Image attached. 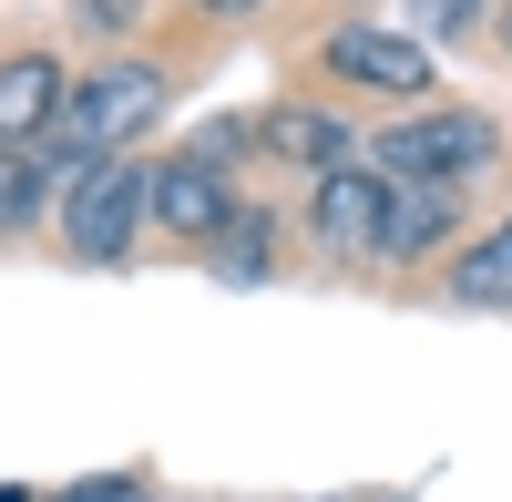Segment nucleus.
<instances>
[{
    "label": "nucleus",
    "instance_id": "9",
    "mask_svg": "<svg viewBox=\"0 0 512 502\" xmlns=\"http://www.w3.org/2000/svg\"><path fill=\"white\" fill-rule=\"evenodd\" d=\"M256 134H267V154H277V164H318V175H328L338 154H349L338 113H318V103H277L267 123H256Z\"/></svg>",
    "mask_w": 512,
    "mask_h": 502
},
{
    "label": "nucleus",
    "instance_id": "1",
    "mask_svg": "<svg viewBox=\"0 0 512 502\" xmlns=\"http://www.w3.org/2000/svg\"><path fill=\"white\" fill-rule=\"evenodd\" d=\"M164 113V72L154 62H103L93 82H72V103H62V144H52V175L72 185L82 164H103L144 134V123Z\"/></svg>",
    "mask_w": 512,
    "mask_h": 502
},
{
    "label": "nucleus",
    "instance_id": "13",
    "mask_svg": "<svg viewBox=\"0 0 512 502\" xmlns=\"http://www.w3.org/2000/svg\"><path fill=\"white\" fill-rule=\"evenodd\" d=\"M410 21L431 31V41H461V31H482V21H492V0H410Z\"/></svg>",
    "mask_w": 512,
    "mask_h": 502
},
{
    "label": "nucleus",
    "instance_id": "10",
    "mask_svg": "<svg viewBox=\"0 0 512 502\" xmlns=\"http://www.w3.org/2000/svg\"><path fill=\"white\" fill-rule=\"evenodd\" d=\"M451 298H461V308H512V216H502L492 236H472V246H461Z\"/></svg>",
    "mask_w": 512,
    "mask_h": 502
},
{
    "label": "nucleus",
    "instance_id": "7",
    "mask_svg": "<svg viewBox=\"0 0 512 502\" xmlns=\"http://www.w3.org/2000/svg\"><path fill=\"white\" fill-rule=\"evenodd\" d=\"M72 103V72L52 52H11L0 62V144H31V134H52Z\"/></svg>",
    "mask_w": 512,
    "mask_h": 502
},
{
    "label": "nucleus",
    "instance_id": "17",
    "mask_svg": "<svg viewBox=\"0 0 512 502\" xmlns=\"http://www.w3.org/2000/svg\"><path fill=\"white\" fill-rule=\"evenodd\" d=\"M492 31H502V52H512V0H492Z\"/></svg>",
    "mask_w": 512,
    "mask_h": 502
},
{
    "label": "nucleus",
    "instance_id": "2",
    "mask_svg": "<svg viewBox=\"0 0 512 502\" xmlns=\"http://www.w3.org/2000/svg\"><path fill=\"white\" fill-rule=\"evenodd\" d=\"M144 216H154V164H134V154H103V164H82V175L62 185V236H72L82 267L134 257Z\"/></svg>",
    "mask_w": 512,
    "mask_h": 502
},
{
    "label": "nucleus",
    "instance_id": "8",
    "mask_svg": "<svg viewBox=\"0 0 512 502\" xmlns=\"http://www.w3.org/2000/svg\"><path fill=\"white\" fill-rule=\"evenodd\" d=\"M461 226V185H431V175H390V226H379V257H431V246Z\"/></svg>",
    "mask_w": 512,
    "mask_h": 502
},
{
    "label": "nucleus",
    "instance_id": "14",
    "mask_svg": "<svg viewBox=\"0 0 512 502\" xmlns=\"http://www.w3.org/2000/svg\"><path fill=\"white\" fill-rule=\"evenodd\" d=\"M144 21V0H82V31H103V41H123Z\"/></svg>",
    "mask_w": 512,
    "mask_h": 502
},
{
    "label": "nucleus",
    "instance_id": "16",
    "mask_svg": "<svg viewBox=\"0 0 512 502\" xmlns=\"http://www.w3.org/2000/svg\"><path fill=\"white\" fill-rule=\"evenodd\" d=\"M195 11H216V21H246V11H256V0H195Z\"/></svg>",
    "mask_w": 512,
    "mask_h": 502
},
{
    "label": "nucleus",
    "instance_id": "5",
    "mask_svg": "<svg viewBox=\"0 0 512 502\" xmlns=\"http://www.w3.org/2000/svg\"><path fill=\"white\" fill-rule=\"evenodd\" d=\"M154 216L175 226V236H195V246H216V226L236 216V185H226V164L216 154H175V164H154Z\"/></svg>",
    "mask_w": 512,
    "mask_h": 502
},
{
    "label": "nucleus",
    "instance_id": "6",
    "mask_svg": "<svg viewBox=\"0 0 512 502\" xmlns=\"http://www.w3.org/2000/svg\"><path fill=\"white\" fill-rule=\"evenodd\" d=\"M328 72L338 82H369V93H390V103L431 93V52H420L410 31H338L328 41Z\"/></svg>",
    "mask_w": 512,
    "mask_h": 502
},
{
    "label": "nucleus",
    "instance_id": "4",
    "mask_svg": "<svg viewBox=\"0 0 512 502\" xmlns=\"http://www.w3.org/2000/svg\"><path fill=\"white\" fill-rule=\"evenodd\" d=\"M308 226H318V246H338V257H379V226H390V175H379V164H328L318 195H308Z\"/></svg>",
    "mask_w": 512,
    "mask_h": 502
},
{
    "label": "nucleus",
    "instance_id": "11",
    "mask_svg": "<svg viewBox=\"0 0 512 502\" xmlns=\"http://www.w3.org/2000/svg\"><path fill=\"white\" fill-rule=\"evenodd\" d=\"M267 246H277L267 216H226V226H216V277H226V287H256V277H267Z\"/></svg>",
    "mask_w": 512,
    "mask_h": 502
},
{
    "label": "nucleus",
    "instance_id": "12",
    "mask_svg": "<svg viewBox=\"0 0 512 502\" xmlns=\"http://www.w3.org/2000/svg\"><path fill=\"white\" fill-rule=\"evenodd\" d=\"M52 185H62V175H52L41 154L0 144V226H31V216H41V195H52Z\"/></svg>",
    "mask_w": 512,
    "mask_h": 502
},
{
    "label": "nucleus",
    "instance_id": "15",
    "mask_svg": "<svg viewBox=\"0 0 512 502\" xmlns=\"http://www.w3.org/2000/svg\"><path fill=\"white\" fill-rule=\"evenodd\" d=\"M123 492H134V482H123V472H103V482H72L62 502H123Z\"/></svg>",
    "mask_w": 512,
    "mask_h": 502
},
{
    "label": "nucleus",
    "instance_id": "3",
    "mask_svg": "<svg viewBox=\"0 0 512 502\" xmlns=\"http://www.w3.org/2000/svg\"><path fill=\"white\" fill-rule=\"evenodd\" d=\"M379 175H431V185H472L502 164V134H492V113H410L390 123V134L369 144Z\"/></svg>",
    "mask_w": 512,
    "mask_h": 502
}]
</instances>
